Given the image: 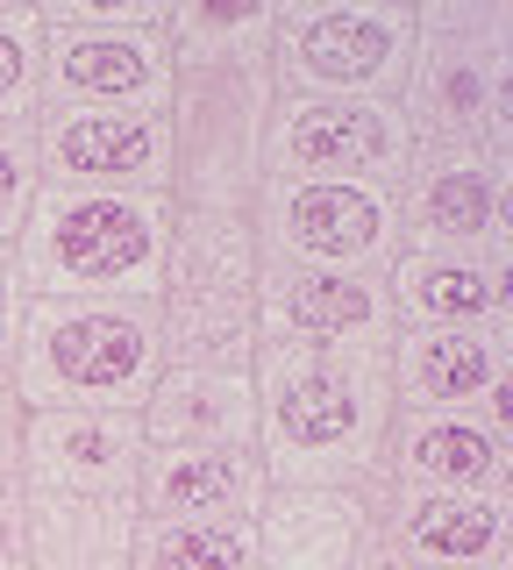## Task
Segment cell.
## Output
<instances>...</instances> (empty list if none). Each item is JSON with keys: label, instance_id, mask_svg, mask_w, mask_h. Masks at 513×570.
Here are the masks:
<instances>
[{"label": "cell", "instance_id": "484cf974", "mask_svg": "<svg viewBox=\"0 0 513 570\" xmlns=\"http://www.w3.org/2000/svg\"><path fill=\"white\" fill-rule=\"evenodd\" d=\"M43 115V22L29 0H0V121Z\"/></svg>", "mask_w": 513, "mask_h": 570}, {"label": "cell", "instance_id": "cb8c5ba5", "mask_svg": "<svg viewBox=\"0 0 513 570\" xmlns=\"http://www.w3.org/2000/svg\"><path fill=\"white\" fill-rule=\"evenodd\" d=\"M171 50V71H228V65H272V0L257 8H200L171 0L157 14Z\"/></svg>", "mask_w": 513, "mask_h": 570}, {"label": "cell", "instance_id": "30bf717a", "mask_svg": "<svg viewBox=\"0 0 513 570\" xmlns=\"http://www.w3.org/2000/svg\"><path fill=\"white\" fill-rule=\"evenodd\" d=\"M506 171H513V157L464 150V142H421L393 193L399 249L506 257V228H513V178Z\"/></svg>", "mask_w": 513, "mask_h": 570}, {"label": "cell", "instance_id": "d4e9b609", "mask_svg": "<svg viewBox=\"0 0 513 570\" xmlns=\"http://www.w3.org/2000/svg\"><path fill=\"white\" fill-rule=\"evenodd\" d=\"M129 570H257L250 521H136Z\"/></svg>", "mask_w": 513, "mask_h": 570}, {"label": "cell", "instance_id": "5bb4252c", "mask_svg": "<svg viewBox=\"0 0 513 570\" xmlns=\"http://www.w3.org/2000/svg\"><path fill=\"white\" fill-rule=\"evenodd\" d=\"M385 521V542L406 570H513V499H464V492H406L393 478L357 485Z\"/></svg>", "mask_w": 513, "mask_h": 570}, {"label": "cell", "instance_id": "ac0fdd59", "mask_svg": "<svg viewBox=\"0 0 513 570\" xmlns=\"http://www.w3.org/2000/svg\"><path fill=\"white\" fill-rule=\"evenodd\" d=\"M264 492L257 450H144L136 521H257Z\"/></svg>", "mask_w": 513, "mask_h": 570}, {"label": "cell", "instance_id": "e0dca14e", "mask_svg": "<svg viewBox=\"0 0 513 570\" xmlns=\"http://www.w3.org/2000/svg\"><path fill=\"white\" fill-rule=\"evenodd\" d=\"M393 328H513L506 257H450V249H399L385 272Z\"/></svg>", "mask_w": 513, "mask_h": 570}, {"label": "cell", "instance_id": "603a6c76", "mask_svg": "<svg viewBox=\"0 0 513 570\" xmlns=\"http://www.w3.org/2000/svg\"><path fill=\"white\" fill-rule=\"evenodd\" d=\"M157 350H165V371H236V379H250V364L264 350L257 299L157 293Z\"/></svg>", "mask_w": 513, "mask_h": 570}, {"label": "cell", "instance_id": "4316f807", "mask_svg": "<svg viewBox=\"0 0 513 570\" xmlns=\"http://www.w3.org/2000/svg\"><path fill=\"white\" fill-rule=\"evenodd\" d=\"M37 186V121H0V243L22 236Z\"/></svg>", "mask_w": 513, "mask_h": 570}, {"label": "cell", "instance_id": "8fae6325", "mask_svg": "<svg viewBox=\"0 0 513 570\" xmlns=\"http://www.w3.org/2000/svg\"><path fill=\"white\" fill-rule=\"evenodd\" d=\"M37 178L72 193H165L171 136L157 107H43Z\"/></svg>", "mask_w": 513, "mask_h": 570}, {"label": "cell", "instance_id": "3957f363", "mask_svg": "<svg viewBox=\"0 0 513 570\" xmlns=\"http://www.w3.org/2000/svg\"><path fill=\"white\" fill-rule=\"evenodd\" d=\"M513 8L506 0H414V65L399 115L414 142H464L513 157Z\"/></svg>", "mask_w": 513, "mask_h": 570}, {"label": "cell", "instance_id": "52a82bcc", "mask_svg": "<svg viewBox=\"0 0 513 570\" xmlns=\"http://www.w3.org/2000/svg\"><path fill=\"white\" fill-rule=\"evenodd\" d=\"M165 0H43V107H157L171 100Z\"/></svg>", "mask_w": 513, "mask_h": 570}, {"label": "cell", "instance_id": "277c9868", "mask_svg": "<svg viewBox=\"0 0 513 570\" xmlns=\"http://www.w3.org/2000/svg\"><path fill=\"white\" fill-rule=\"evenodd\" d=\"M157 371H165L157 299H29L22 356H14L29 414H50V406L136 414Z\"/></svg>", "mask_w": 513, "mask_h": 570}, {"label": "cell", "instance_id": "8992f818", "mask_svg": "<svg viewBox=\"0 0 513 570\" xmlns=\"http://www.w3.org/2000/svg\"><path fill=\"white\" fill-rule=\"evenodd\" d=\"M272 65L171 71L165 136H171V207L250 214L264 186V121H272Z\"/></svg>", "mask_w": 513, "mask_h": 570}, {"label": "cell", "instance_id": "4fadbf2b", "mask_svg": "<svg viewBox=\"0 0 513 570\" xmlns=\"http://www.w3.org/2000/svg\"><path fill=\"white\" fill-rule=\"evenodd\" d=\"M385 379L399 414H506L513 328H399Z\"/></svg>", "mask_w": 513, "mask_h": 570}, {"label": "cell", "instance_id": "6da1fadb", "mask_svg": "<svg viewBox=\"0 0 513 570\" xmlns=\"http://www.w3.org/2000/svg\"><path fill=\"white\" fill-rule=\"evenodd\" d=\"M250 392H257V463L272 485L357 492L364 478L385 471V428H393L385 356L264 343L250 364Z\"/></svg>", "mask_w": 513, "mask_h": 570}, {"label": "cell", "instance_id": "44dd1931", "mask_svg": "<svg viewBox=\"0 0 513 570\" xmlns=\"http://www.w3.org/2000/svg\"><path fill=\"white\" fill-rule=\"evenodd\" d=\"M136 499L29 492V570H129Z\"/></svg>", "mask_w": 513, "mask_h": 570}, {"label": "cell", "instance_id": "4dcf8cb0", "mask_svg": "<svg viewBox=\"0 0 513 570\" xmlns=\"http://www.w3.org/2000/svg\"><path fill=\"white\" fill-rule=\"evenodd\" d=\"M349 570H406L399 549L385 542V521H378V507H371V499H364V542H357V563H349Z\"/></svg>", "mask_w": 513, "mask_h": 570}, {"label": "cell", "instance_id": "7402d4cb", "mask_svg": "<svg viewBox=\"0 0 513 570\" xmlns=\"http://www.w3.org/2000/svg\"><path fill=\"white\" fill-rule=\"evenodd\" d=\"M257 222L228 207H171V249H165V293H228L257 299Z\"/></svg>", "mask_w": 513, "mask_h": 570}, {"label": "cell", "instance_id": "9c48e42d", "mask_svg": "<svg viewBox=\"0 0 513 570\" xmlns=\"http://www.w3.org/2000/svg\"><path fill=\"white\" fill-rule=\"evenodd\" d=\"M257 249L272 264L299 272H349L385 278L399 257V214L378 186H299V178H264L257 186Z\"/></svg>", "mask_w": 513, "mask_h": 570}, {"label": "cell", "instance_id": "5b68a950", "mask_svg": "<svg viewBox=\"0 0 513 570\" xmlns=\"http://www.w3.org/2000/svg\"><path fill=\"white\" fill-rule=\"evenodd\" d=\"M414 0H272V94L399 100Z\"/></svg>", "mask_w": 513, "mask_h": 570}, {"label": "cell", "instance_id": "ffe728a7", "mask_svg": "<svg viewBox=\"0 0 513 570\" xmlns=\"http://www.w3.org/2000/svg\"><path fill=\"white\" fill-rule=\"evenodd\" d=\"M250 534H257V570H349L364 542V492L272 485Z\"/></svg>", "mask_w": 513, "mask_h": 570}, {"label": "cell", "instance_id": "f546056e", "mask_svg": "<svg viewBox=\"0 0 513 570\" xmlns=\"http://www.w3.org/2000/svg\"><path fill=\"white\" fill-rule=\"evenodd\" d=\"M22 442H29V400L14 371H0V478H22Z\"/></svg>", "mask_w": 513, "mask_h": 570}, {"label": "cell", "instance_id": "9a60e30c", "mask_svg": "<svg viewBox=\"0 0 513 570\" xmlns=\"http://www.w3.org/2000/svg\"><path fill=\"white\" fill-rule=\"evenodd\" d=\"M385 478L406 492L513 499L506 414H399L385 428Z\"/></svg>", "mask_w": 513, "mask_h": 570}, {"label": "cell", "instance_id": "7c38bea8", "mask_svg": "<svg viewBox=\"0 0 513 570\" xmlns=\"http://www.w3.org/2000/svg\"><path fill=\"white\" fill-rule=\"evenodd\" d=\"M257 335L286 350H349L385 356L393 350V299L385 278L349 272H299V264H257Z\"/></svg>", "mask_w": 513, "mask_h": 570}, {"label": "cell", "instance_id": "2e32d148", "mask_svg": "<svg viewBox=\"0 0 513 570\" xmlns=\"http://www.w3.org/2000/svg\"><path fill=\"white\" fill-rule=\"evenodd\" d=\"M136 471H144V421L136 414H100V406L29 414V442H22L29 492L136 499Z\"/></svg>", "mask_w": 513, "mask_h": 570}, {"label": "cell", "instance_id": "7a4b0ae2", "mask_svg": "<svg viewBox=\"0 0 513 570\" xmlns=\"http://www.w3.org/2000/svg\"><path fill=\"white\" fill-rule=\"evenodd\" d=\"M171 249L165 193H72L37 186L14 236L22 278L37 299H157Z\"/></svg>", "mask_w": 513, "mask_h": 570}, {"label": "cell", "instance_id": "ba28073f", "mask_svg": "<svg viewBox=\"0 0 513 570\" xmlns=\"http://www.w3.org/2000/svg\"><path fill=\"white\" fill-rule=\"evenodd\" d=\"M414 129L399 100H307L278 94L264 121V178H299V186H378L399 193L414 165Z\"/></svg>", "mask_w": 513, "mask_h": 570}, {"label": "cell", "instance_id": "83f0119b", "mask_svg": "<svg viewBox=\"0 0 513 570\" xmlns=\"http://www.w3.org/2000/svg\"><path fill=\"white\" fill-rule=\"evenodd\" d=\"M29 278H22V257H14V243H0V371H14V356H22V328H29Z\"/></svg>", "mask_w": 513, "mask_h": 570}, {"label": "cell", "instance_id": "f1b7e54d", "mask_svg": "<svg viewBox=\"0 0 513 570\" xmlns=\"http://www.w3.org/2000/svg\"><path fill=\"white\" fill-rule=\"evenodd\" d=\"M0 570H29V485L0 478Z\"/></svg>", "mask_w": 513, "mask_h": 570}, {"label": "cell", "instance_id": "d6986e66", "mask_svg": "<svg viewBox=\"0 0 513 570\" xmlns=\"http://www.w3.org/2000/svg\"><path fill=\"white\" fill-rule=\"evenodd\" d=\"M136 421L144 450H257V392L236 371H157Z\"/></svg>", "mask_w": 513, "mask_h": 570}]
</instances>
